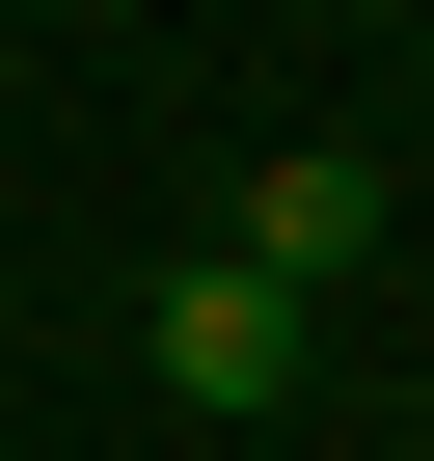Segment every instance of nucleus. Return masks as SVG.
Wrapping results in <instances>:
<instances>
[{
    "mask_svg": "<svg viewBox=\"0 0 434 461\" xmlns=\"http://www.w3.org/2000/svg\"><path fill=\"white\" fill-rule=\"evenodd\" d=\"M163 380H190V407H272V380H299V299H272V272H190V299H163Z\"/></svg>",
    "mask_w": 434,
    "mask_h": 461,
    "instance_id": "f257e3e1",
    "label": "nucleus"
},
{
    "mask_svg": "<svg viewBox=\"0 0 434 461\" xmlns=\"http://www.w3.org/2000/svg\"><path fill=\"white\" fill-rule=\"evenodd\" d=\"M353 245H380V190H353V163H326V136H299V163H272V190H245V272H272V299H299V272H353Z\"/></svg>",
    "mask_w": 434,
    "mask_h": 461,
    "instance_id": "f03ea898",
    "label": "nucleus"
}]
</instances>
